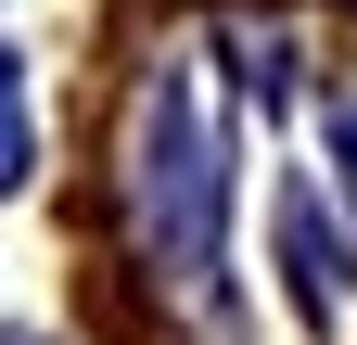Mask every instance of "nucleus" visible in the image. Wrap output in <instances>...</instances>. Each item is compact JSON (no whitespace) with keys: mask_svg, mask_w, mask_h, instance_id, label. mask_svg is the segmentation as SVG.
<instances>
[{"mask_svg":"<svg viewBox=\"0 0 357 345\" xmlns=\"http://www.w3.org/2000/svg\"><path fill=\"white\" fill-rule=\"evenodd\" d=\"M26 166H38V141H26V90H13V52H0V192H26Z\"/></svg>","mask_w":357,"mask_h":345,"instance_id":"obj_2","label":"nucleus"},{"mask_svg":"<svg viewBox=\"0 0 357 345\" xmlns=\"http://www.w3.org/2000/svg\"><path fill=\"white\" fill-rule=\"evenodd\" d=\"M128 192H141V243L166 281H204L217 269V115H204V77L192 64H153L141 77V115H128Z\"/></svg>","mask_w":357,"mask_h":345,"instance_id":"obj_1","label":"nucleus"}]
</instances>
